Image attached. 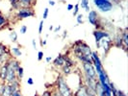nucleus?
Segmentation results:
<instances>
[{"label":"nucleus","mask_w":128,"mask_h":96,"mask_svg":"<svg viewBox=\"0 0 128 96\" xmlns=\"http://www.w3.org/2000/svg\"><path fill=\"white\" fill-rule=\"evenodd\" d=\"M7 22V19L5 16H3L2 14H0V29L2 28V27H4L5 24H6Z\"/></svg>","instance_id":"obj_25"},{"label":"nucleus","mask_w":128,"mask_h":96,"mask_svg":"<svg viewBox=\"0 0 128 96\" xmlns=\"http://www.w3.org/2000/svg\"><path fill=\"white\" fill-rule=\"evenodd\" d=\"M10 89H11V91L14 92V91H16V90H19V80H16L12 83L8 84Z\"/></svg>","instance_id":"obj_11"},{"label":"nucleus","mask_w":128,"mask_h":96,"mask_svg":"<svg viewBox=\"0 0 128 96\" xmlns=\"http://www.w3.org/2000/svg\"><path fill=\"white\" fill-rule=\"evenodd\" d=\"M98 13L96 11H90L89 12V15H88V19L90 21V23L94 26H97V21H98Z\"/></svg>","instance_id":"obj_5"},{"label":"nucleus","mask_w":128,"mask_h":96,"mask_svg":"<svg viewBox=\"0 0 128 96\" xmlns=\"http://www.w3.org/2000/svg\"><path fill=\"white\" fill-rule=\"evenodd\" d=\"M11 96H22V94H21L20 90H16V91H14V92H12Z\"/></svg>","instance_id":"obj_30"},{"label":"nucleus","mask_w":128,"mask_h":96,"mask_svg":"<svg viewBox=\"0 0 128 96\" xmlns=\"http://www.w3.org/2000/svg\"><path fill=\"white\" fill-rule=\"evenodd\" d=\"M7 65H8V72H7L6 82L5 83L10 84L14 81H16V80H18V76H16V71L14 70L10 64H8V63H7Z\"/></svg>","instance_id":"obj_3"},{"label":"nucleus","mask_w":128,"mask_h":96,"mask_svg":"<svg viewBox=\"0 0 128 96\" xmlns=\"http://www.w3.org/2000/svg\"><path fill=\"white\" fill-rule=\"evenodd\" d=\"M45 61H46V63H50L52 61V58L51 57H47L46 59H45Z\"/></svg>","instance_id":"obj_41"},{"label":"nucleus","mask_w":128,"mask_h":96,"mask_svg":"<svg viewBox=\"0 0 128 96\" xmlns=\"http://www.w3.org/2000/svg\"><path fill=\"white\" fill-rule=\"evenodd\" d=\"M27 31V27L25 25H22L20 27V34H25Z\"/></svg>","instance_id":"obj_31"},{"label":"nucleus","mask_w":128,"mask_h":96,"mask_svg":"<svg viewBox=\"0 0 128 96\" xmlns=\"http://www.w3.org/2000/svg\"><path fill=\"white\" fill-rule=\"evenodd\" d=\"M122 42L124 43V49H125L128 44V37H127V32H126V31H124V32L122 33Z\"/></svg>","instance_id":"obj_21"},{"label":"nucleus","mask_w":128,"mask_h":96,"mask_svg":"<svg viewBox=\"0 0 128 96\" xmlns=\"http://www.w3.org/2000/svg\"><path fill=\"white\" fill-rule=\"evenodd\" d=\"M79 12V5L76 4L75 6H73V16H76Z\"/></svg>","instance_id":"obj_28"},{"label":"nucleus","mask_w":128,"mask_h":96,"mask_svg":"<svg viewBox=\"0 0 128 96\" xmlns=\"http://www.w3.org/2000/svg\"><path fill=\"white\" fill-rule=\"evenodd\" d=\"M77 58H78V59H79L80 61H82L83 63L92 64V58L87 57V56H84V55H79V56H77Z\"/></svg>","instance_id":"obj_14"},{"label":"nucleus","mask_w":128,"mask_h":96,"mask_svg":"<svg viewBox=\"0 0 128 96\" xmlns=\"http://www.w3.org/2000/svg\"><path fill=\"white\" fill-rule=\"evenodd\" d=\"M83 69H84V71H85V75L90 77V78H94V79L96 78V72L92 64L83 63Z\"/></svg>","instance_id":"obj_4"},{"label":"nucleus","mask_w":128,"mask_h":96,"mask_svg":"<svg viewBox=\"0 0 128 96\" xmlns=\"http://www.w3.org/2000/svg\"><path fill=\"white\" fill-rule=\"evenodd\" d=\"M48 12H49V9H48V8H45L44 12V19L47 18V16H48Z\"/></svg>","instance_id":"obj_32"},{"label":"nucleus","mask_w":128,"mask_h":96,"mask_svg":"<svg viewBox=\"0 0 128 96\" xmlns=\"http://www.w3.org/2000/svg\"><path fill=\"white\" fill-rule=\"evenodd\" d=\"M62 71H63V73H64V75H70L71 73V67L64 64V65L62 66Z\"/></svg>","instance_id":"obj_22"},{"label":"nucleus","mask_w":128,"mask_h":96,"mask_svg":"<svg viewBox=\"0 0 128 96\" xmlns=\"http://www.w3.org/2000/svg\"><path fill=\"white\" fill-rule=\"evenodd\" d=\"M10 2H11V4L13 5V4H14V3H16L18 2V0H9Z\"/></svg>","instance_id":"obj_44"},{"label":"nucleus","mask_w":128,"mask_h":96,"mask_svg":"<svg viewBox=\"0 0 128 96\" xmlns=\"http://www.w3.org/2000/svg\"><path fill=\"white\" fill-rule=\"evenodd\" d=\"M94 36L96 38V43H98L102 38H106V37H109V34L107 32H104V31H100V30H96L94 32Z\"/></svg>","instance_id":"obj_6"},{"label":"nucleus","mask_w":128,"mask_h":96,"mask_svg":"<svg viewBox=\"0 0 128 96\" xmlns=\"http://www.w3.org/2000/svg\"><path fill=\"white\" fill-rule=\"evenodd\" d=\"M6 52L7 53H9V52L7 51V47L0 43V56H1V55H3V54H5Z\"/></svg>","instance_id":"obj_27"},{"label":"nucleus","mask_w":128,"mask_h":96,"mask_svg":"<svg viewBox=\"0 0 128 96\" xmlns=\"http://www.w3.org/2000/svg\"><path fill=\"white\" fill-rule=\"evenodd\" d=\"M4 89H5V83H1V82H0V96L2 94Z\"/></svg>","instance_id":"obj_33"},{"label":"nucleus","mask_w":128,"mask_h":96,"mask_svg":"<svg viewBox=\"0 0 128 96\" xmlns=\"http://www.w3.org/2000/svg\"><path fill=\"white\" fill-rule=\"evenodd\" d=\"M10 38H11V40L13 42H16L18 41V34L14 32V31L11 32V34H10Z\"/></svg>","instance_id":"obj_24"},{"label":"nucleus","mask_w":128,"mask_h":96,"mask_svg":"<svg viewBox=\"0 0 128 96\" xmlns=\"http://www.w3.org/2000/svg\"><path fill=\"white\" fill-rule=\"evenodd\" d=\"M27 84H28V85H30V86H32L33 84H34V81H33L32 78H28V80H27Z\"/></svg>","instance_id":"obj_38"},{"label":"nucleus","mask_w":128,"mask_h":96,"mask_svg":"<svg viewBox=\"0 0 128 96\" xmlns=\"http://www.w3.org/2000/svg\"><path fill=\"white\" fill-rule=\"evenodd\" d=\"M109 2H111V0H94V5L97 8L100 6H103V5H105V4L109 3Z\"/></svg>","instance_id":"obj_16"},{"label":"nucleus","mask_w":128,"mask_h":96,"mask_svg":"<svg viewBox=\"0 0 128 96\" xmlns=\"http://www.w3.org/2000/svg\"><path fill=\"white\" fill-rule=\"evenodd\" d=\"M116 96H126V94H125L123 91L118 90V92H116Z\"/></svg>","instance_id":"obj_35"},{"label":"nucleus","mask_w":128,"mask_h":96,"mask_svg":"<svg viewBox=\"0 0 128 96\" xmlns=\"http://www.w3.org/2000/svg\"><path fill=\"white\" fill-rule=\"evenodd\" d=\"M98 9L101 11V12H104V13H107V12H110L112 9H113V3L112 2H109L103 6L98 7Z\"/></svg>","instance_id":"obj_10"},{"label":"nucleus","mask_w":128,"mask_h":96,"mask_svg":"<svg viewBox=\"0 0 128 96\" xmlns=\"http://www.w3.org/2000/svg\"><path fill=\"white\" fill-rule=\"evenodd\" d=\"M76 96H88V90L86 86H80L79 90L76 92Z\"/></svg>","instance_id":"obj_12"},{"label":"nucleus","mask_w":128,"mask_h":96,"mask_svg":"<svg viewBox=\"0 0 128 96\" xmlns=\"http://www.w3.org/2000/svg\"><path fill=\"white\" fill-rule=\"evenodd\" d=\"M7 72H8V65L4 64L0 66V82L1 83H5L6 82Z\"/></svg>","instance_id":"obj_7"},{"label":"nucleus","mask_w":128,"mask_h":96,"mask_svg":"<svg viewBox=\"0 0 128 96\" xmlns=\"http://www.w3.org/2000/svg\"><path fill=\"white\" fill-rule=\"evenodd\" d=\"M42 27H44V20H42L40 22V25H38V34H42Z\"/></svg>","instance_id":"obj_29"},{"label":"nucleus","mask_w":128,"mask_h":96,"mask_svg":"<svg viewBox=\"0 0 128 96\" xmlns=\"http://www.w3.org/2000/svg\"><path fill=\"white\" fill-rule=\"evenodd\" d=\"M11 94H12L11 89H10L9 85L5 83V89H4V90H3V92H2L1 96H11Z\"/></svg>","instance_id":"obj_15"},{"label":"nucleus","mask_w":128,"mask_h":96,"mask_svg":"<svg viewBox=\"0 0 128 96\" xmlns=\"http://www.w3.org/2000/svg\"><path fill=\"white\" fill-rule=\"evenodd\" d=\"M42 58H44V52L40 51L38 53V61H42Z\"/></svg>","instance_id":"obj_34"},{"label":"nucleus","mask_w":128,"mask_h":96,"mask_svg":"<svg viewBox=\"0 0 128 96\" xmlns=\"http://www.w3.org/2000/svg\"><path fill=\"white\" fill-rule=\"evenodd\" d=\"M64 64H66V65H68V66H70V67H72V66L74 65L73 61H72L70 57H68V56H64Z\"/></svg>","instance_id":"obj_19"},{"label":"nucleus","mask_w":128,"mask_h":96,"mask_svg":"<svg viewBox=\"0 0 128 96\" xmlns=\"http://www.w3.org/2000/svg\"><path fill=\"white\" fill-rule=\"evenodd\" d=\"M61 30V26H58V27H56L55 29H54V32H58V31H60Z\"/></svg>","instance_id":"obj_43"},{"label":"nucleus","mask_w":128,"mask_h":96,"mask_svg":"<svg viewBox=\"0 0 128 96\" xmlns=\"http://www.w3.org/2000/svg\"><path fill=\"white\" fill-rule=\"evenodd\" d=\"M42 96H52V93L50 92V91L46 90V91H44V94H42Z\"/></svg>","instance_id":"obj_36"},{"label":"nucleus","mask_w":128,"mask_h":96,"mask_svg":"<svg viewBox=\"0 0 128 96\" xmlns=\"http://www.w3.org/2000/svg\"><path fill=\"white\" fill-rule=\"evenodd\" d=\"M66 31H64V35H63V38H66Z\"/></svg>","instance_id":"obj_45"},{"label":"nucleus","mask_w":128,"mask_h":96,"mask_svg":"<svg viewBox=\"0 0 128 96\" xmlns=\"http://www.w3.org/2000/svg\"><path fill=\"white\" fill-rule=\"evenodd\" d=\"M87 90H88V96H96V94L94 93V92L90 91V90H88V89H87Z\"/></svg>","instance_id":"obj_37"},{"label":"nucleus","mask_w":128,"mask_h":96,"mask_svg":"<svg viewBox=\"0 0 128 96\" xmlns=\"http://www.w3.org/2000/svg\"><path fill=\"white\" fill-rule=\"evenodd\" d=\"M11 51L14 54V56H16V57H20L22 55V52L20 51V49H19L18 47H13L11 49Z\"/></svg>","instance_id":"obj_20"},{"label":"nucleus","mask_w":128,"mask_h":96,"mask_svg":"<svg viewBox=\"0 0 128 96\" xmlns=\"http://www.w3.org/2000/svg\"><path fill=\"white\" fill-rule=\"evenodd\" d=\"M49 30H50V31H52V30H53V26H50V27H49Z\"/></svg>","instance_id":"obj_46"},{"label":"nucleus","mask_w":128,"mask_h":96,"mask_svg":"<svg viewBox=\"0 0 128 96\" xmlns=\"http://www.w3.org/2000/svg\"><path fill=\"white\" fill-rule=\"evenodd\" d=\"M66 9H68V11H71V10H73V5H72V4H68V7H66Z\"/></svg>","instance_id":"obj_39"},{"label":"nucleus","mask_w":128,"mask_h":96,"mask_svg":"<svg viewBox=\"0 0 128 96\" xmlns=\"http://www.w3.org/2000/svg\"><path fill=\"white\" fill-rule=\"evenodd\" d=\"M32 44H33V47L36 49V46H37V44H36V40H35V39H33V40H32Z\"/></svg>","instance_id":"obj_42"},{"label":"nucleus","mask_w":128,"mask_h":96,"mask_svg":"<svg viewBox=\"0 0 128 96\" xmlns=\"http://www.w3.org/2000/svg\"><path fill=\"white\" fill-rule=\"evenodd\" d=\"M8 55H9V53H5V54L0 56V66L4 65V64H6L8 63V61L10 60V58H9Z\"/></svg>","instance_id":"obj_13"},{"label":"nucleus","mask_w":128,"mask_h":96,"mask_svg":"<svg viewBox=\"0 0 128 96\" xmlns=\"http://www.w3.org/2000/svg\"><path fill=\"white\" fill-rule=\"evenodd\" d=\"M34 15H35V13H34V10L31 7H29V8H19L18 10V13H16V16L20 19L27 18V17L34 16Z\"/></svg>","instance_id":"obj_2"},{"label":"nucleus","mask_w":128,"mask_h":96,"mask_svg":"<svg viewBox=\"0 0 128 96\" xmlns=\"http://www.w3.org/2000/svg\"><path fill=\"white\" fill-rule=\"evenodd\" d=\"M80 5L82 6L85 11L87 12H90V7H89V0H81V3Z\"/></svg>","instance_id":"obj_18"},{"label":"nucleus","mask_w":128,"mask_h":96,"mask_svg":"<svg viewBox=\"0 0 128 96\" xmlns=\"http://www.w3.org/2000/svg\"><path fill=\"white\" fill-rule=\"evenodd\" d=\"M48 3H49V5H50V6H54V5H55V1H53V0H49V2H48Z\"/></svg>","instance_id":"obj_40"},{"label":"nucleus","mask_w":128,"mask_h":96,"mask_svg":"<svg viewBox=\"0 0 128 96\" xmlns=\"http://www.w3.org/2000/svg\"><path fill=\"white\" fill-rule=\"evenodd\" d=\"M23 75H24V69L22 66H19L18 69L16 70V76H18V80L21 81V79L23 78Z\"/></svg>","instance_id":"obj_17"},{"label":"nucleus","mask_w":128,"mask_h":96,"mask_svg":"<svg viewBox=\"0 0 128 96\" xmlns=\"http://www.w3.org/2000/svg\"><path fill=\"white\" fill-rule=\"evenodd\" d=\"M53 64L55 66H59V67H62L63 65H64V56L62 55H59L53 62Z\"/></svg>","instance_id":"obj_8"},{"label":"nucleus","mask_w":128,"mask_h":96,"mask_svg":"<svg viewBox=\"0 0 128 96\" xmlns=\"http://www.w3.org/2000/svg\"><path fill=\"white\" fill-rule=\"evenodd\" d=\"M57 90L59 91L61 96H72L70 88L68 86V84L64 79V77L59 76L57 80Z\"/></svg>","instance_id":"obj_1"},{"label":"nucleus","mask_w":128,"mask_h":96,"mask_svg":"<svg viewBox=\"0 0 128 96\" xmlns=\"http://www.w3.org/2000/svg\"><path fill=\"white\" fill-rule=\"evenodd\" d=\"M115 45L116 46H118V47H122V45H123V42H122V37H120V36H118V37L116 38Z\"/></svg>","instance_id":"obj_23"},{"label":"nucleus","mask_w":128,"mask_h":96,"mask_svg":"<svg viewBox=\"0 0 128 96\" xmlns=\"http://www.w3.org/2000/svg\"><path fill=\"white\" fill-rule=\"evenodd\" d=\"M76 20L78 24H82L83 23V14L82 13H78L76 15Z\"/></svg>","instance_id":"obj_26"},{"label":"nucleus","mask_w":128,"mask_h":96,"mask_svg":"<svg viewBox=\"0 0 128 96\" xmlns=\"http://www.w3.org/2000/svg\"><path fill=\"white\" fill-rule=\"evenodd\" d=\"M34 0H18L20 8H29L33 5Z\"/></svg>","instance_id":"obj_9"}]
</instances>
